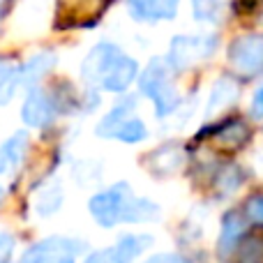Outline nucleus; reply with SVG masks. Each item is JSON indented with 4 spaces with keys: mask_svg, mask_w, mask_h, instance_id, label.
Returning a JSON list of instances; mask_svg holds the SVG:
<instances>
[{
    "mask_svg": "<svg viewBox=\"0 0 263 263\" xmlns=\"http://www.w3.org/2000/svg\"><path fill=\"white\" fill-rule=\"evenodd\" d=\"M90 215L100 227L114 229L118 224H143L159 219V205L153 201L136 196L127 182H116L114 187L100 192L88 203Z\"/></svg>",
    "mask_w": 263,
    "mask_h": 263,
    "instance_id": "f257e3e1",
    "label": "nucleus"
},
{
    "mask_svg": "<svg viewBox=\"0 0 263 263\" xmlns=\"http://www.w3.org/2000/svg\"><path fill=\"white\" fill-rule=\"evenodd\" d=\"M171 74L166 58H153L139 77V90L155 102L157 118H166L180 106V95L171 86Z\"/></svg>",
    "mask_w": 263,
    "mask_h": 263,
    "instance_id": "f03ea898",
    "label": "nucleus"
},
{
    "mask_svg": "<svg viewBox=\"0 0 263 263\" xmlns=\"http://www.w3.org/2000/svg\"><path fill=\"white\" fill-rule=\"evenodd\" d=\"M217 35L213 32H201V35H178L171 40L166 53V63L171 72H185V69L194 67L196 63L210 58L217 51Z\"/></svg>",
    "mask_w": 263,
    "mask_h": 263,
    "instance_id": "7ed1b4c3",
    "label": "nucleus"
},
{
    "mask_svg": "<svg viewBox=\"0 0 263 263\" xmlns=\"http://www.w3.org/2000/svg\"><path fill=\"white\" fill-rule=\"evenodd\" d=\"M86 250L81 240L63 236H51L35 242L23 252L18 263H74V256Z\"/></svg>",
    "mask_w": 263,
    "mask_h": 263,
    "instance_id": "20e7f679",
    "label": "nucleus"
},
{
    "mask_svg": "<svg viewBox=\"0 0 263 263\" xmlns=\"http://www.w3.org/2000/svg\"><path fill=\"white\" fill-rule=\"evenodd\" d=\"M229 63L240 77L263 72V35H242L229 46Z\"/></svg>",
    "mask_w": 263,
    "mask_h": 263,
    "instance_id": "39448f33",
    "label": "nucleus"
},
{
    "mask_svg": "<svg viewBox=\"0 0 263 263\" xmlns=\"http://www.w3.org/2000/svg\"><path fill=\"white\" fill-rule=\"evenodd\" d=\"M55 114H58V106H55V100L49 90L40 86L28 88V97L21 109V118L28 127H46V125L53 123Z\"/></svg>",
    "mask_w": 263,
    "mask_h": 263,
    "instance_id": "423d86ee",
    "label": "nucleus"
},
{
    "mask_svg": "<svg viewBox=\"0 0 263 263\" xmlns=\"http://www.w3.org/2000/svg\"><path fill=\"white\" fill-rule=\"evenodd\" d=\"M120 55H123V51L111 42H102V44L92 46L81 65V77L88 83V88H100L102 79L106 77V72L114 67V63Z\"/></svg>",
    "mask_w": 263,
    "mask_h": 263,
    "instance_id": "0eeeda50",
    "label": "nucleus"
},
{
    "mask_svg": "<svg viewBox=\"0 0 263 263\" xmlns=\"http://www.w3.org/2000/svg\"><path fill=\"white\" fill-rule=\"evenodd\" d=\"M153 245L150 236H123L114 247L102 252H92L83 263H132L141 252H145Z\"/></svg>",
    "mask_w": 263,
    "mask_h": 263,
    "instance_id": "6e6552de",
    "label": "nucleus"
},
{
    "mask_svg": "<svg viewBox=\"0 0 263 263\" xmlns=\"http://www.w3.org/2000/svg\"><path fill=\"white\" fill-rule=\"evenodd\" d=\"M180 0H127V12L132 18L143 23L168 21L176 16Z\"/></svg>",
    "mask_w": 263,
    "mask_h": 263,
    "instance_id": "1a4fd4ad",
    "label": "nucleus"
},
{
    "mask_svg": "<svg viewBox=\"0 0 263 263\" xmlns=\"http://www.w3.org/2000/svg\"><path fill=\"white\" fill-rule=\"evenodd\" d=\"M240 97V86L233 77H219L215 81L213 90H210V100H208V109H205V118H215L222 111H227L229 106H233Z\"/></svg>",
    "mask_w": 263,
    "mask_h": 263,
    "instance_id": "9d476101",
    "label": "nucleus"
},
{
    "mask_svg": "<svg viewBox=\"0 0 263 263\" xmlns=\"http://www.w3.org/2000/svg\"><path fill=\"white\" fill-rule=\"evenodd\" d=\"M136 74H139V65H136V60L123 53L114 63V67L106 72V77L102 79L100 88L102 90H109V92H125L132 83H134Z\"/></svg>",
    "mask_w": 263,
    "mask_h": 263,
    "instance_id": "9b49d317",
    "label": "nucleus"
},
{
    "mask_svg": "<svg viewBox=\"0 0 263 263\" xmlns=\"http://www.w3.org/2000/svg\"><path fill=\"white\" fill-rule=\"evenodd\" d=\"M185 164V150L176 143H164L162 148H157L155 153H150L148 157V168L155 176H173L176 171H180V166Z\"/></svg>",
    "mask_w": 263,
    "mask_h": 263,
    "instance_id": "f8f14e48",
    "label": "nucleus"
},
{
    "mask_svg": "<svg viewBox=\"0 0 263 263\" xmlns=\"http://www.w3.org/2000/svg\"><path fill=\"white\" fill-rule=\"evenodd\" d=\"M247 231V217H242L240 213H229L222 219V233H219V242H217V254L224 263L229 261L236 242L242 238V233Z\"/></svg>",
    "mask_w": 263,
    "mask_h": 263,
    "instance_id": "ddd939ff",
    "label": "nucleus"
},
{
    "mask_svg": "<svg viewBox=\"0 0 263 263\" xmlns=\"http://www.w3.org/2000/svg\"><path fill=\"white\" fill-rule=\"evenodd\" d=\"M55 53L53 51H42V53L32 55L26 65L18 67V88H32L53 69Z\"/></svg>",
    "mask_w": 263,
    "mask_h": 263,
    "instance_id": "4468645a",
    "label": "nucleus"
},
{
    "mask_svg": "<svg viewBox=\"0 0 263 263\" xmlns=\"http://www.w3.org/2000/svg\"><path fill=\"white\" fill-rule=\"evenodd\" d=\"M227 263H263V231H245Z\"/></svg>",
    "mask_w": 263,
    "mask_h": 263,
    "instance_id": "2eb2a0df",
    "label": "nucleus"
},
{
    "mask_svg": "<svg viewBox=\"0 0 263 263\" xmlns=\"http://www.w3.org/2000/svg\"><path fill=\"white\" fill-rule=\"evenodd\" d=\"M213 132H215V141L227 150H238L250 139V127L242 120H227V123L217 125Z\"/></svg>",
    "mask_w": 263,
    "mask_h": 263,
    "instance_id": "dca6fc26",
    "label": "nucleus"
},
{
    "mask_svg": "<svg viewBox=\"0 0 263 263\" xmlns=\"http://www.w3.org/2000/svg\"><path fill=\"white\" fill-rule=\"evenodd\" d=\"M136 109V95H127L123 97V100H118L114 104V109L109 111V114L102 118V123L97 125V136H111L116 132L118 125H123L125 120L129 118V114Z\"/></svg>",
    "mask_w": 263,
    "mask_h": 263,
    "instance_id": "f3484780",
    "label": "nucleus"
},
{
    "mask_svg": "<svg viewBox=\"0 0 263 263\" xmlns=\"http://www.w3.org/2000/svg\"><path fill=\"white\" fill-rule=\"evenodd\" d=\"M229 0H192V16L201 23H219Z\"/></svg>",
    "mask_w": 263,
    "mask_h": 263,
    "instance_id": "a211bd4d",
    "label": "nucleus"
},
{
    "mask_svg": "<svg viewBox=\"0 0 263 263\" xmlns=\"http://www.w3.org/2000/svg\"><path fill=\"white\" fill-rule=\"evenodd\" d=\"M18 90V67L9 58H0V104H7Z\"/></svg>",
    "mask_w": 263,
    "mask_h": 263,
    "instance_id": "6ab92c4d",
    "label": "nucleus"
},
{
    "mask_svg": "<svg viewBox=\"0 0 263 263\" xmlns=\"http://www.w3.org/2000/svg\"><path fill=\"white\" fill-rule=\"evenodd\" d=\"M0 153L7 159V166H18V164H23V159H26V155H28V134L26 132H16L12 139L3 143Z\"/></svg>",
    "mask_w": 263,
    "mask_h": 263,
    "instance_id": "aec40b11",
    "label": "nucleus"
},
{
    "mask_svg": "<svg viewBox=\"0 0 263 263\" xmlns=\"http://www.w3.org/2000/svg\"><path fill=\"white\" fill-rule=\"evenodd\" d=\"M242 176H245V173H242L236 164H227V166L219 168V171L215 173V187H217L219 196H227V194H231V192H236L238 187L242 185Z\"/></svg>",
    "mask_w": 263,
    "mask_h": 263,
    "instance_id": "412c9836",
    "label": "nucleus"
},
{
    "mask_svg": "<svg viewBox=\"0 0 263 263\" xmlns=\"http://www.w3.org/2000/svg\"><path fill=\"white\" fill-rule=\"evenodd\" d=\"M60 203H63V190H60L58 182H53V185H49L37 196V203H35L37 215H40V217H51V215L60 208Z\"/></svg>",
    "mask_w": 263,
    "mask_h": 263,
    "instance_id": "4be33fe9",
    "label": "nucleus"
},
{
    "mask_svg": "<svg viewBox=\"0 0 263 263\" xmlns=\"http://www.w3.org/2000/svg\"><path fill=\"white\" fill-rule=\"evenodd\" d=\"M111 136L123 141V143H139V141H143L145 136H148V129H145L141 118H127L123 125L116 127V132Z\"/></svg>",
    "mask_w": 263,
    "mask_h": 263,
    "instance_id": "5701e85b",
    "label": "nucleus"
},
{
    "mask_svg": "<svg viewBox=\"0 0 263 263\" xmlns=\"http://www.w3.org/2000/svg\"><path fill=\"white\" fill-rule=\"evenodd\" d=\"M245 217L254 224H263V194H254L245 203Z\"/></svg>",
    "mask_w": 263,
    "mask_h": 263,
    "instance_id": "b1692460",
    "label": "nucleus"
},
{
    "mask_svg": "<svg viewBox=\"0 0 263 263\" xmlns=\"http://www.w3.org/2000/svg\"><path fill=\"white\" fill-rule=\"evenodd\" d=\"M14 250V238L9 233H0V263H9Z\"/></svg>",
    "mask_w": 263,
    "mask_h": 263,
    "instance_id": "393cba45",
    "label": "nucleus"
},
{
    "mask_svg": "<svg viewBox=\"0 0 263 263\" xmlns=\"http://www.w3.org/2000/svg\"><path fill=\"white\" fill-rule=\"evenodd\" d=\"M143 263H190V261H187L185 256H180V254H168V252H164V254L150 256V259H145Z\"/></svg>",
    "mask_w": 263,
    "mask_h": 263,
    "instance_id": "a878e982",
    "label": "nucleus"
},
{
    "mask_svg": "<svg viewBox=\"0 0 263 263\" xmlns=\"http://www.w3.org/2000/svg\"><path fill=\"white\" fill-rule=\"evenodd\" d=\"M252 116L254 118H263V83L259 86V90L254 92V100H252Z\"/></svg>",
    "mask_w": 263,
    "mask_h": 263,
    "instance_id": "bb28decb",
    "label": "nucleus"
},
{
    "mask_svg": "<svg viewBox=\"0 0 263 263\" xmlns=\"http://www.w3.org/2000/svg\"><path fill=\"white\" fill-rule=\"evenodd\" d=\"M5 168H7V159H5V157H3V153H0V173H3Z\"/></svg>",
    "mask_w": 263,
    "mask_h": 263,
    "instance_id": "cd10ccee",
    "label": "nucleus"
},
{
    "mask_svg": "<svg viewBox=\"0 0 263 263\" xmlns=\"http://www.w3.org/2000/svg\"><path fill=\"white\" fill-rule=\"evenodd\" d=\"M3 194H5V190H3V187H0V203H3Z\"/></svg>",
    "mask_w": 263,
    "mask_h": 263,
    "instance_id": "c85d7f7f",
    "label": "nucleus"
}]
</instances>
